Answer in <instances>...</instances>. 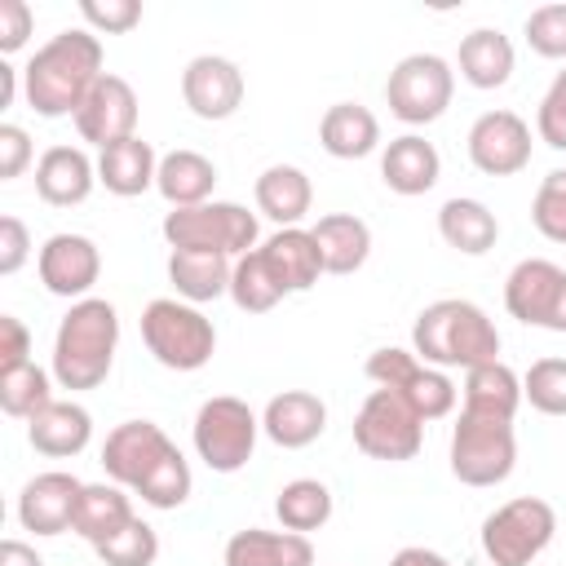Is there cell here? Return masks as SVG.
<instances>
[{"mask_svg":"<svg viewBox=\"0 0 566 566\" xmlns=\"http://www.w3.org/2000/svg\"><path fill=\"white\" fill-rule=\"evenodd\" d=\"M102 75V40L88 27H66L49 44H40L22 66V97L35 115L62 119L80 111V102Z\"/></svg>","mask_w":566,"mask_h":566,"instance_id":"obj_1","label":"cell"},{"mask_svg":"<svg viewBox=\"0 0 566 566\" xmlns=\"http://www.w3.org/2000/svg\"><path fill=\"white\" fill-rule=\"evenodd\" d=\"M411 349L420 363L429 367H482L500 358V332L486 318L482 305L464 301V296H442L433 305H424L411 323Z\"/></svg>","mask_w":566,"mask_h":566,"instance_id":"obj_2","label":"cell"},{"mask_svg":"<svg viewBox=\"0 0 566 566\" xmlns=\"http://www.w3.org/2000/svg\"><path fill=\"white\" fill-rule=\"evenodd\" d=\"M115 349H119V314H115V305L102 301V296H84L57 323L53 380L62 389H71V394L97 389L115 367Z\"/></svg>","mask_w":566,"mask_h":566,"instance_id":"obj_3","label":"cell"},{"mask_svg":"<svg viewBox=\"0 0 566 566\" xmlns=\"http://www.w3.org/2000/svg\"><path fill=\"white\" fill-rule=\"evenodd\" d=\"M142 340L150 358L168 371H199L217 354L212 318L181 296H155L142 310Z\"/></svg>","mask_w":566,"mask_h":566,"instance_id":"obj_4","label":"cell"},{"mask_svg":"<svg viewBox=\"0 0 566 566\" xmlns=\"http://www.w3.org/2000/svg\"><path fill=\"white\" fill-rule=\"evenodd\" d=\"M256 212H248L243 203L230 199H208L195 208H172L164 217V239L168 248H190V252H217L239 261L243 252L256 248Z\"/></svg>","mask_w":566,"mask_h":566,"instance_id":"obj_5","label":"cell"},{"mask_svg":"<svg viewBox=\"0 0 566 566\" xmlns=\"http://www.w3.org/2000/svg\"><path fill=\"white\" fill-rule=\"evenodd\" d=\"M190 438H195V455H199L212 473H239V469L252 460V451H256L261 416H256L243 398L217 394V398H208V402L195 411Z\"/></svg>","mask_w":566,"mask_h":566,"instance_id":"obj_6","label":"cell"},{"mask_svg":"<svg viewBox=\"0 0 566 566\" xmlns=\"http://www.w3.org/2000/svg\"><path fill=\"white\" fill-rule=\"evenodd\" d=\"M557 535V513L539 495H517L486 513L478 539L491 566H531Z\"/></svg>","mask_w":566,"mask_h":566,"instance_id":"obj_7","label":"cell"},{"mask_svg":"<svg viewBox=\"0 0 566 566\" xmlns=\"http://www.w3.org/2000/svg\"><path fill=\"white\" fill-rule=\"evenodd\" d=\"M451 473L464 486H500L513 464H517V433L513 420H491V416H473L460 411L455 429H451Z\"/></svg>","mask_w":566,"mask_h":566,"instance_id":"obj_8","label":"cell"},{"mask_svg":"<svg viewBox=\"0 0 566 566\" xmlns=\"http://www.w3.org/2000/svg\"><path fill=\"white\" fill-rule=\"evenodd\" d=\"M455 97V71L447 57L438 53H407L389 80H385V102H389V115L402 119V124H433L447 115Z\"/></svg>","mask_w":566,"mask_h":566,"instance_id":"obj_9","label":"cell"},{"mask_svg":"<svg viewBox=\"0 0 566 566\" xmlns=\"http://www.w3.org/2000/svg\"><path fill=\"white\" fill-rule=\"evenodd\" d=\"M424 442V420L411 411V402L394 389H371L354 416V447L371 460H416Z\"/></svg>","mask_w":566,"mask_h":566,"instance_id":"obj_10","label":"cell"},{"mask_svg":"<svg viewBox=\"0 0 566 566\" xmlns=\"http://www.w3.org/2000/svg\"><path fill=\"white\" fill-rule=\"evenodd\" d=\"M35 270H40V283L44 292L62 296V301H84L102 274V252L88 234H71V230H57L40 243L35 252Z\"/></svg>","mask_w":566,"mask_h":566,"instance_id":"obj_11","label":"cell"},{"mask_svg":"<svg viewBox=\"0 0 566 566\" xmlns=\"http://www.w3.org/2000/svg\"><path fill=\"white\" fill-rule=\"evenodd\" d=\"M71 119H75V133H80L88 146L106 150V146H115V142L137 137V93H133V84H128L124 75H111V71H106V75L88 88V97L80 102V111H75Z\"/></svg>","mask_w":566,"mask_h":566,"instance_id":"obj_12","label":"cell"},{"mask_svg":"<svg viewBox=\"0 0 566 566\" xmlns=\"http://www.w3.org/2000/svg\"><path fill=\"white\" fill-rule=\"evenodd\" d=\"M469 164L486 177H513L531 164V124L517 111H482L469 128Z\"/></svg>","mask_w":566,"mask_h":566,"instance_id":"obj_13","label":"cell"},{"mask_svg":"<svg viewBox=\"0 0 566 566\" xmlns=\"http://www.w3.org/2000/svg\"><path fill=\"white\" fill-rule=\"evenodd\" d=\"M172 447H177V442H172L155 420H124V424H115V429L106 433V442H102V469H106L111 482L137 491V486L150 478V469H155Z\"/></svg>","mask_w":566,"mask_h":566,"instance_id":"obj_14","label":"cell"},{"mask_svg":"<svg viewBox=\"0 0 566 566\" xmlns=\"http://www.w3.org/2000/svg\"><path fill=\"white\" fill-rule=\"evenodd\" d=\"M243 88H248L243 71L221 53H199L181 71V102L190 106V115H199L208 124L230 119L243 106Z\"/></svg>","mask_w":566,"mask_h":566,"instance_id":"obj_15","label":"cell"},{"mask_svg":"<svg viewBox=\"0 0 566 566\" xmlns=\"http://www.w3.org/2000/svg\"><path fill=\"white\" fill-rule=\"evenodd\" d=\"M80 495H84V482L75 473H62V469L35 473L18 495V526L31 535H62L75 526Z\"/></svg>","mask_w":566,"mask_h":566,"instance_id":"obj_16","label":"cell"},{"mask_svg":"<svg viewBox=\"0 0 566 566\" xmlns=\"http://www.w3.org/2000/svg\"><path fill=\"white\" fill-rule=\"evenodd\" d=\"M562 283H566V270L557 261L526 256L504 279V310L526 327H548V314H553V301H557Z\"/></svg>","mask_w":566,"mask_h":566,"instance_id":"obj_17","label":"cell"},{"mask_svg":"<svg viewBox=\"0 0 566 566\" xmlns=\"http://www.w3.org/2000/svg\"><path fill=\"white\" fill-rule=\"evenodd\" d=\"M323 429H327V402L310 389H283L261 411V433L283 451H301L318 442Z\"/></svg>","mask_w":566,"mask_h":566,"instance_id":"obj_18","label":"cell"},{"mask_svg":"<svg viewBox=\"0 0 566 566\" xmlns=\"http://www.w3.org/2000/svg\"><path fill=\"white\" fill-rule=\"evenodd\" d=\"M97 186V159L80 146H49L35 159V195L53 208H75Z\"/></svg>","mask_w":566,"mask_h":566,"instance_id":"obj_19","label":"cell"},{"mask_svg":"<svg viewBox=\"0 0 566 566\" xmlns=\"http://www.w3.org/2000/svg\"><path fill=\"white\" fill-rule=\"evenodd\" d=\"M438 177H442V155L420 133H402L380 150V181L394 195H407V199L429 195L438 186Z\"/></svg>","mask_w":566,"mask_h":566,"instance_id":"obj_20","label":"cell"},{"mask_svg":"<svg viewBox=\"0 0 566 566\" xmlns=\"http://www.w3.org/2000/svg\"><path fill=\"white\" fill-rule=\"evenodd\" d=\"M27 442L49 460H71L93 442V416L71 398H53L27 420Z\"/></svg>","mask_w":566,"mask_h":566,"instance_id":"obj_21","label":"cell"},{"mask_svg":"<svg viewBox=\"0 0 566 566\" xmlns=\"http://www.w3.org/2000/svg\"><path fill=\"white\" fill-rule=\"evenodd\" d=\"M261 256H265L270 274L279 279V287H283L287 296H292V292H310V287L318 283V274H327L314 234L301 230V226L274 230V234L261 243Z\"/></svg>","mask_w":566,"mask_h":566,"instance_id":"obj_22","label":"cell"},{"mask_svg":"<svg viewBox=\"0 0 566 566\" xmlns=\"http://www.w3.org/2000/svg\"><path fill=\"white\" fill-rule=\"evenodd\" d=\"M252 195H256V212L270 217L279 230L301 226L310 217V208H314V186H310L305 168H296V164H270L256 177Z\"/></svg>","mask_w":566,"mask_h":566,"instance_id":"obj_23","label":"cell"},{"mask_svg":"<svg viewBox=\"0 0 566 566\" xmlns=\"http://www.w3.org/2000/svg\"><path fill=\"white\" fill-rule=\"evenodd\" d=\"M226 566H314V544L296 531L248 526L226 539Z\"/></svg>","mask_w":566,"mask_h":566,"instance_id":"obj_24","label":"cell"},{"mask_svg":"<svg viewBox=\"0 0 566 566\" xmlns=\"http://www.w3.org/2000/svg\"><path fill=\"white\" fill-rule=\"evenodd\" d=\"M318 146L332 159H367L380 146V119L363 102H332L318 119Z\"/></svg>","mask_w":566,"mask_h":566,"instance_id":"obj_25","label":"cell"},{"mask_svg":"<svg viewBox=\"0 0 566 566\" xmlns=\"http://www.w3.org/2000/svg\"><path fill=\"white\" fill-rule=\"evenodd\" d=\"M155 177H159V155L146 137H128V142L97 150V186H106L119 199L146 195L155 186Z\"/></svg>","mask_w":566,"mask_h":566,"instance_id":"obj_26","label":"cell"},{"mask_svg":"<svg viewBox=\"0 0 566 566\" xmlns=\"http://www.w3.org/2000/svg\"><path fill=\"white\" fill-rule=\"evenodd\" d=\"M318 252H323V270L327 274H354L367 265L371 256V226L354 212H327L310 226Z\"/></svg>","mask_w":566,"mask_h":566,"instance_id":"obj_27","label":"cell"},{"mask_svg":"<svg viewBox=\"0 0 566 566\" xmlns=\"http://www.w3.org/2000/svg\"><path fill=\"white\" fill-rule=\"evenodd\" d=\"M455 66H460V80L473 84V88H504L509 75H513V44L500 27H473L464 40H460V53H455Z\"/></svg>","mask_w":566,"mask_h":566,"instance_id":"obj_28","label":"cell"},{"mask_svg":"<svg viewBox=\"0 0 566 566\" xmlns=\"http://www.w3.org/2000/svg\"><path fill=\"white\" fill-rule=\"evenodd\" d=\"M230 274H234V261H230V256L190 252V248H172V252H168V283H172V292H177L181 301H190V305L230 296Z\"/></svg>","mask_w":566,"mask_h":566,"instance_id":"obj_29","label":"cell"},{"mask_svg":"<svg viewBox=\"0 0 566 566\" xmlns=\"http://www.w3.org/2000/svg\"><path fill=\"white\" fill-rule=\"evenodd\" d=\"M438 234L447 248L464 252V256H482L495 248L500 239V221L495 212L482 203V199H469V195H455L438 208Z\"/></svg>","mask_w":566,"mask_h":566,"instance_id":"obj_30","label":"cell"},{"mask_svg":"<svg viewBox=\"0 0 566 566\" xmlns=\"http://www.w3.org/2000/svg\"><path fill=\"white\" fill-rule=\"evenodd\" d=\"M464 407L460 411H473V416H491V420H513L517 407H522V376L509 367V363H482V367H469L464 371Z\"/></svg>","mask_w":566,"mask_h":566,"instance_id":"obj_31","label":"cell"},{"mask_svg":"<svg viewBox=\"0 0 566 566\" xmlns=\"http://www.w3.org/2000/svg\"><path fill=\"white\" fill-rule=\"evenodd\" d=\"M133 517L137 513H133L128 486H119V482H84V495H80V509H75V526L71 531L97 548L111 535H119Z\"/></svg>","mask_w":566,"mask_h":566,"instance_id":"obj_32","label":"cell"},{"mask_svg":"<svg viewBox=\"0 0 566 566\" xmlns=\"http://www.w3.org/2000/svg\"><path fill=\"white\" fill-rule=\"evenodd\" d=\"M217 186V164L199 150H168L159 155V177L155 190L168 199V208H195L208 203Z\"/></svg>","mask_w":566,"mask_h":566,"instance_id":"obj_33","label":"cell"},{"mask_svg":"<svg viewBox=\"0 0 566 566\" xmlns=\"http://www.w3.org/2000/svg\"><path fill=\"white\" fill-rule=\"evenodd\" d=\"M274 517L283 522V531L310 535V531L327 526V517H332V491L318 478H292L274 495Z\"/></svg>","mask_w":566,"mask_h":566,"instance_id":"obj_34","label":"cell"},{"mask_svg":"<svg viewBox=\"0 0 566 566\" xmlns=\"http://www.w3.org/2000/svg\"><path fill=\"white\" fill-rule=\"evenodd\" d=\"M283 296H287V292H283L279 279L270 274L261 248H252V252H243V256L234 261V274H230V301H234L243 314H265V310H274Z\"/></svg>","mask_w":566,"mask_h":566,"instance_id":"obj_35","label":"cell"},{"mask_svg":"<svg viewBox=\"0 0 566 566\" xmlns=\"http://www.w3.org/2000/svg\"><path fill=\"white\" fill-rule=\"evenodd\" d=\"M53 402V376L35 363H22L13 371H0V411L13 420H31Z\"/></svg>","mask_w":566,"mask_h":566,"instance_id":"obj_36","label":"cell"},{"mask_svg":"<svg viewBox=\"0 0 566 566\" xmlns=\"http://www.w3.org/2000/svg\"><path fill=\"white\" fill-rule=\"evenodd\" d=\"M190 491H195V478H190V464H186V455L172 447L155 469H150V478L133 491V495H142V504H150V509H159V513H168V509H181L186 500H190Z\"/></svg>","mask_w":566,"mask_h":566,"instance_id":"obj_37","label":"cell"},{"mask_svg":"<svg viewBox=\"0 0 566 566\" xmlns=\"http://www.w3.org/2000/svg\"><path fill=\"white\" fill-rule=\"evenodd\" d=\"M394 394H402L420 420H442V416L455 411V385H451V376L442 367H429V363H420L416 376L402 389H394Z\"/></svg>","mask_w":566,"mask_h":566,"instance_id":"obj_38","label":"cell"},{"mask_svg":"<svg viewBox=\"0 0 566 566\" xmlns=\"http://www.w3.org/2000/svg\"><path fill=\"white\" fill-rule=\"evenodd\" d=\"M522 398L539 416H566V358H535L522 376Z\"/></svg>","mask_w":566,"mask_h":566,"instance_id":"obj_39","label":"cell"},{"mask_svg":"<svg viewBox=\"0 0 566 566\" xmlns=\"http://www.w3.org/2000/svg\"><path fill=\"white\" fill-rule=\"evenodd\" d=\"M93 553H97L106 566H155V557H159V535H155L150 522L133 517L119 535H111V539L97 544Z\"/></svg>","mask_w":566,"mask_h":566,"instance_id":"obj_40","label":"cell"},{"mask_svg":"<svg viewBox=\"0 0 566 566\" xmlns=\"http://www.w3.org/2000/svg\"><path fill=\"white\" fill-rule=\"evenodd\" d=\"M531 221H535V230L548 243H562L566 248V168H553L539 181V190L531 199Z\"/></svg>","mask_w":566,"mask_h":566,"instance_id":"obj_41","label":"cell"},{"mask_svg":"<svg viewBox=\"0 0 566 566\" xmlns=\"http://www.w3.org/2000/svg\"><path fill=\"white\" fill-rule=\"evenodd\" d=\"M522 35H526L531 53L553 57V62H566V4H539V9H531L526 22H522Z\"/></svg>","mask_w":566,"mask_h":566,"instance_id":"obj_42","label":"cell"},{"mask_svg":"<svg viewBox=\"0 0 566 566\" xmlns=\"http://www.w3.org/2000/svg\"><path fill=\"white\" fill-rule=\"evenodd\" d=\"M80 18L88 22L93 35H124L142 22L137 0H80Z\"/></svg>","mask_w":566,"mask_h":566,"instance_id":"obj_43","label":"cell"},{"mask_svg":"<svg viewBox=\"0 0 566 566\" xmlns=\"http://www.w3.org/2000/svg\"><path fill=\"white\" fill-rule=\"evenodd\" d=\"M535 133L544 146L553 150H566V66L553 75L548 93L539 97V111H535Z\"/></svg>","mask_w":566,"mask_h":566,"instance_id":"obj_44","label":"cell"},{"mask_svg":"<svg viewBox=\"0 0 566 566\" xmlns=\"http://www.w3.org/2000/svg\"><path fill=\"white\" fill-rule=\"evenodd\" d=\"M420 358L416 349H398V345H385V349H371L367 354V380L376 389H402L411 376H416Z\"/></svg>","mask_w":566,"mask_h":566,"instance_id":"obj_45","label":"cell"},{"mask_svg":"<svg viewBox=\"0 0 566 566\" xmlns=\"http://www.w3.org/2000/svg\"><path fill=\"white\" fill-rule=\"evenodd\" d=\"M35 31V13L27 0H4L0 4V53H18L27 44V35Z\"/></svg>","mask_w":566,"mask_h":566,"instance_id":"obj_46","label":"cell"},{"mask_svg":"<svg viewBox=\"0 0 566 566\" xmlns=\"http://www.w3.org/2000/svg\"><path fill=\"white\" fill-rule=\"evenodd\" d=\"M22 363H35L31 358V332L18 314H0V371H13Z\"/></svg>","mask_w":566,"mask_h":566,"instance_id":"obj_47","label":"cell"},{"mask_svg":"<svg viewBox=\"0 0 566 566\" xmlns=\"http://www.w3.org/2000/svg\"><path fill=\"white\" fill-rule=\"evenodd\" d=\"M31 164V137L18 124H0V181L22 177Z\"/></svg>","mask_w":566,"mask_h":566,"instance_id":"obj_48","label":"cell"},{"mask_svg":"<svg viewBox=\"0 0 566 566\" xmlns=\"http://www.w3.org/2000/svg\"><path fill=\"white\" fill-rule=\"evenodd\" d=\"M31 256V234L18 217H0V274H18Z\"/></svg>","mask_w":566,"mask_h":566,"instance_id":"obj_49","label":"cell"},{"mask_svg":"<svg viewBox=\"0 0 566 566\" xmlns=\"http://www.w3.org/2000/svg\"><path fill=\"white\" fill-rule=\"evenodd\" d=\"M389 566H451L442 553H433V548H424V544H407V548H398L394 557H389Z\"/></svg>","mask_w":566,"mask_h":566,"instance_id":"obj_50","label":"cell"},{"mask_svg":"<svg viewBox=\"0 0 566 566\" xmlns=\"http://www.w3.org/2000/svg\"><path fill=\"white\" fill-rule=\"evenodd\" d=\"M0 566H44V557L27 539H4L0 544Z\"/></svg>","mask_w":566,"mask_h":566,"instance_id":"obj_51","label":"cell"},{"mask_svg":"<svg viewBox=\"0 0 566 566\" xmlns=\"http://www.w3.org/2000/svg\"><path fill=\"white\" fill-rule=\"evenodd\" d=\"M13 97H18V66L0 62V106H13Z\"/></svg>","mask_w":566,"mask_h":566,"instance_id":"obj_52","label":"cell"},{"mask_svg":"<svg viewBox=\"0 0 566 566\" xmlns=\"http://www.w3.org/2000/svg\"><path fill=\"white\" fill-rule=\"evenodd\" d=\"M544 332H562L566 336V283H562V292H557V301H553V314H548V327Z\"/></svg>","mask_w":566,"mask_h":566,"instance_id":"obj_53","label":"cell"}]
</instances>
